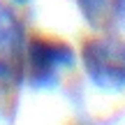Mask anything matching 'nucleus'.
I'll list each match as a JSON object with an SVG mask.
<instances>
[{"label":"nucleus","mask_w":125,"mask_h":125,"mask_svg":"<svg viewBox=\"0 0 125 125\" xmlns=\"http://www.w3.org/2000/svg\"><path fill=\"white\" fill-rule=\"evenodd\" d=\"M23 44V26L9 7L0 5V56L19 58L16 51Z\"/></svg>","instance_id":"7ed1b4c3"},{"label":"nucleus","mask_w":125,"mask_h":125,"mask_svg":"<svg viewBox=\"0 0 125 125\" xmlns=\"http://www.w3.org/2000/svg\"><path fill=\"white\" fill-rule=\"evenodd\" d=\"M79 7H81V12H83V16L95 26V23L107 14L109 0H79Z\"/></svg>","instance_id":"20e7f679"},{"label":"nucleus","mask_w":125,"mask_h":125,"mask_svg":"<svg viewBox=\"0 0 125 125\" xmlns=\"http://www.w3.org/2000/svg\"><path fill=\"white\" fill-rule=\"evenodd\" d=\"M83 70L100 88L125 86V42L116 37H95L81 51Z\"/></svg>","instance_id":"f257e3e1"},{"label":"nucleus","mask_w":125,"mask_h":125,"mask_svg":"<svg viewBox=\"0 0 125 125\" xmlns=\"http://www.w3.org/2000/svg\"><path fill=\"white\" fill-rule=\"evenodd\" d=\"M12 2H19V5H21V2H28V0H12Z\"/></svg>","instance_id":"39448f33"},{"label":"nucleus","mask_w":125,"mask_h":125,"mask_svg":"<svg viewBox=\"0 0 125 125\" xmlns=\"http://www.w3.org/2000/svg\"><path fill=\"white\" fill-rule=\"evenodd\" d=\"M74 60V53L67 44L51 42L44 37H32L26 44V60L23 70L32 86H51L62 67H70Z\"/></svg>","instance_id":"f03ea898"}]
</instances>
